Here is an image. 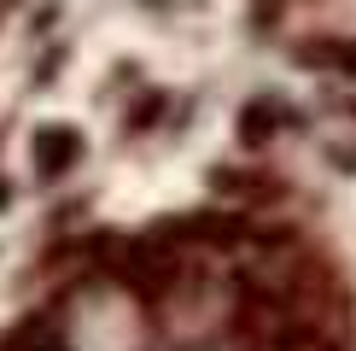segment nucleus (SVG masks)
Masks as SVG:
<instances>
[{"label": "nucleus", "instance_id": "nucleus-1", "mask_svg": "<svg viewBox=\"0 0 356 351\" xmlns=\"http://www.w3.org/2000/svg\"><path fill=\"white\" fill-rule=\"evenodd\" d=\"M82 153H88L82 129H65V123L35 129V141H29V158H35V176H41V182H58L65 170H76Z\"/></svg>", "mask_w": 356, "mask_h": 351}, {"label": "nucleus", "instance_id": "nucleus-2", "mask_svg": "<svg viewBox=\"0 0 356 351\" xmlns=\"http://www.w3.org/2000/svg\"><path fill=\"white\" fill-rule=\"evenodd\" d=\"M280 123H286V106H275V100H251V106L240 111V141L245 146H263V141H275Z\"/></svg>", "mask_w": 356, "mask_h": 351}, {"label": "nucleus", "instance_id": "nucleus-3", "mask_svg": "<svg viewBox=\"0 0 356 351\" xmlns=\"http://www.w3.org/2000/svg\"><path fill=\"white\" fill-rule=\"evenodd\" d=\"M298 58H304V65H327V70L356 77V41H304Z\"/></svg>", "mask_w": 356, "mask_h": 351}, {"label": "nucleus", "instance_id": "nucleus-4", "mask_svg": "<svg viewBox=\"0 0 356 351\" xmlns=\"http://www.w3.org/2000/svg\"><path fill=\"white\" fill-rule=\"evenodd\" d=\"M158 111H164V94L140 100V106H135V117H129V129H152V123H158Z\"/></svg>", "mask_w": 356, "mask_h": 351}, {"label": "nucleus", "instance_id": "nucleus-5", "mask_svg": "<svg viewBox=\"0 0 356 351\" xmlns=\"http://www.w3.org/2000/svg\"><path fill=\"white\" fill-rule=\"evenodd\" d=\"M275 12H280V0H257V6H251V24H257V29H269V18H275Z\"/></svg>", "mask_w": 356, "mask_h": 351}, {"label": "nucleus", "instance_id": "nucleus-6", "mask_svg": "<svg viewBox=\"0 0 356 351\" xmlns=\"http://www.w3.org/2000/svg\"><path fill=\"white\" fill-rule=\"evenodd\" d=\"M333 158H339V170H356V146H333Z\"/></svg>", "mask_w": 356, "mask_h": 351}, {"label": "nucleus", "instance_id": "nucleus-7", "mask_svg": "<svg viewBox=\"0 0 356 351\" xmlns=\"http://www.w3.org/2000/svg\"><path fill=\"white\" fill-rule=\"evenodd\" d=\"M6 199H12V187H6V182H0V205H6Z\"/></svg>", "mask_w": 356, "mask_h": 351}, {"label": "nucleus", "instance_id": "nucleus-8", "mask_svg": "<svg viewBox=\"0 0 356 351\" xmlns=\"http://www.w3.org/2000/svg\"><path fill=\"white\" fill-rule=\"evenodd\" d=\"M350 117H356V100H350Z\"/></svg>", "mask_w": 356, "mask_h": 351}]
</instances>
